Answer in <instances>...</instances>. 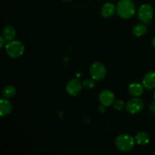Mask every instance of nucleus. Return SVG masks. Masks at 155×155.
<instances>
[{
  "instance_id": "24",
  "label": "nucleus",
  "mask_w": 155,
  "mask_h": 155,
  "mask_svg": "<svg viewBox=\"0 0 155 155\" xmlns=\"http://www.w3.org/2000/svg\"><path fill=\"white\" fill-rule=\"evenodd\" d=\"M154 101H155V90H154Z\"/></svg>"
},
{
  "instance_id": "3",
  "label": "nucleus",
  "mask_w": 155,
  "mask_h": 155,
  "mask_svg": "<svg viewBox=\"0 0 155 155\" xmlns=\"http://www.w3.org/2000/svg\"><path fill=\"white\" fill-rule=\"evenodd\" d=\"M135 138L129 134H121L117 137L115 140V145L117 148L121 151H130L134 148Z\"/></svg>"
},
{
  "instance_id": "1",
  "label": "nucleus",
  "mask_w": 155,
  "mask_h": 155,
  "mask_svg": "<svg viewBox=\"0 0 155 155\" xmlns=\"http://www.w3.org/2000/svg\"><path fill=\"white\" fill-rule=\"evenodd\" d=\"M116 8L117 13L124 19H130L136 13V6L132 0H120Z\"/></svg>"
},
{
  "instance_id": "14",
  "label": "nucleus",
  "mask_w": 155,
  "mask_h": 155,
  "mask_svg": "<svg viewBox=\"0 0 155 155\" xmlns=\"http://www.w3.org/2000/svg\"><path fill=\"white\" fill-rule=\"evenodd\" d=\"M135 140H136V143L139 144V145H145L150 141L149 135L148 133H145V132H140V133L136 134V137H135Z\"/></svg>"
},
{
  "instance_id": "15",
  "label": "nucleus",
  "mask_w": 155,
  "mask_h": 155,
  "mask_svg": "<svg viewBox=\"0 0 155 155\" xmlns=\"http://www.w3.org/2000/svg\"><path fill=\"white\" fill-rule=\"evenodd\" d=\"M16 94V89L13 86H6L2 92V95L4 98H10L14 97Z\"/></svg>"
},
{
  "instance_id": "9",
  "label": "nucleus",
  "mask_w": 155,
  "mask_h": 155,
  "mask_svg": "<svg viewBox=\"0 0 155 155\" xmlns=\"http://www.w3.org/2000/svg\"><path fill=\"white\" fill-rule=\"evenodd\" d=\"M142 85L147 89H155V71L147 73L142 80Z\"/></svg>"
},
{
  "instance_id": "17",
  "label": "nucleus",
  "mask_w": 155,
  "mask_h": 155,
  "mask_svg": "<svg viewBox=\"0 0 155 155\" xmlns=\"http://www.w3.org/2000/svg\"><path fill=\"white\" fill-rule=\"evenodd\" d=\"M82 84H83V87L84 89L89 90V89H92L95 88V80L93 79H86L83 82Z\"/></svg>"
},
{
  "instance_id": "8",
  "label": "nucleus",
  "mask_w": 155,
  "mask_h": 155,
  "mask_svg": "<svg viewBox=\"0 0 155 155\" xmlns=\"http://www.w3.org/2000/svg\"><path fill=\"white\" fill-rule=\"evenodd\" d=\"M99 101L101 104L105 107L110 106L115 101V95L112 91L109 89H104L99 94Z\"/></svg>"
},
{
  "instance_id": "19",
  "label": "nucleus",
  "mask_w": 155,
  "mask_h": 155,
  "mask_svg": "<svg viewBox=\"0 0 155 155\" xmlns=\"http://www.w3.org/2000/svg\"><path fill=\"white\" fill-rule=\"evenodd\" d=\"M5 41H6V39H5L4 36L2 35V36H0V48H3L4 46H5V45H6Z\"/></svg>"
},
{
  "instance_id": "23",
  "label": "nucleus",
  "mask_w": 155,
  "mask_h": 155,
  "mask_svg": "<svg viewBox=\"0 0 155 155\" xmlns=\"http://www.w3.org/2000/svg\"><path fill=\"white\" fill-rule=\"evenodd\" d=\"M62 1H64V2H71V1H72V0H62Z\"/></svg>"
},
{
  "instance_id": "16",
  "label": "nucleus",
  "mask_w": 155,
  "mask_h": 155,
  "mask_svg": "<svg viewBox=\"0 0 155 155\" xmlns=\"http://www.w3.org/2000/svg\"><path fill=\"white\" fill-rule=\"evenodd\" d=\"M147 32V27L144 24H139L135 26L133 29V35H135L137 37L142 36Z\"/></svg>"
},
{
  "instance_id": "13",
  "label": "nucleus",
  "mask_w": 155,
  "mask_h": 155,
  "mask_svg": "<svg viewBox=\"0 0 155 155\" xmlns=\"http://www.w3.org/2000/svg\"><path fill=\"white\" fill-rule=\"evenodd\" d=\"M2 36H4L6 40H14L16 36V30H15V27L10 25L5 27L2 30Z\"/></svg>"
},
{
  "instance_id": "4",
  "label": "nucleus",
  "mask_w": 155,
  "mask_h": 155,
  "mask_svg": "<svg viewBox=\"0 0 155 155\" xmlns=\"http://www.w3.org/2000/svg\"><path fill=\"white\" fill-rule=\"evenodd\" d=\"M90 74L95 81H101L107 75V69L101 62H95L90 67Z\"/></svg>"
},
{
  "instance_id": "20",
  "label": "nucleus",
  "mask_w": 155,
  "mask_h": 155,
  "mask_svg": "<svg viewBox=\"0 0 155 155\" xmlns=\"http://www.w3.org/2000/svg\"><path fill=\"white\" fill-rule=\"evenodd\" d=\"M150 110H151V111L152 112V113L155 114V102L152 103V104H151V106H150Z\"/></svg>"
},
{
  "instance_id": "10",
  "label": "nucleus",
  "mask_w": 155,
  "mask_h": 155,
  "mask_svg": "<svg viewBox=\"0 0 155 155\" xmlns=\"http://www.w3.org/2000/svg\"><path fill=\"white\" fill-rule=\"evenodd\" d=\"M12 110V104L7 98H2L0 100V114L2 117L8 116Z\"/></svg>"
},
{
  "instance_id": "6",
  "label": "nucleus",
  "mask_w": 155,
  "mask_h": 155,
  "mask_svg": "<svg viewBox=\"0 0 155 155\" xmlns=\"http://www.w3.org/2000/svg\"><path fill=\"white\" fill-rule=\"evenodd\" d=\"M144 107V101L139 97H134L127 102L126 105L127 110L131 114H136L142 111Z\"/></svg>"
},
{
  "instance_id": "22",
  "label": "nucleus",
  "mask_w": 155,
  "mask_h": 155,
  "mask_svg": "<svg viewBox=\"0 0 155 155\" xmlns=\"http://www.w3.org/2000/svg\"><path fill=\"white\" fill-rule=\"evenodd\" d=\"M151 44H152L153 47H154V48H155V36H154V38H153L152 42H151Z\"/></svg>"
},
{
  "instance_id": "18",
  "label": "nucleus",
  "mask_w": 155,
  "mask_h": 155,
  "mask_svg": "<svg viewBox=\"0 0 155 155\" xmlns=\"http://www.w3.org/2000/svg\"><path fill=\"white\" fill-rule=\"evenodd\" d=\"M124 106H125L124 101H123V100H118V101H116L114 102V108L117 109V110H120L124 109Z\"/></svg>"
},
{
  "instance_id": "21",
  "label": "nucleus",
  "mask_w": 155,
  "mask_h": 155,
  "mask_svg": "<svg viewBox=\"0 0 155 155\" xmlns=\"http://www.w3.org/2000/svg\"><path fill=\"white\" fill-rule=\"evenodd\" d=\"M106 107H105V106H104V105L101 104V105L99 107V109H100V110H101V112H104V110H105Z\"/></svg>"
},
{
  "instance_id": "2",
  "label": "nucleus",
  "mask_w": 155,
  "mask_h": 155,
  "mask_svg": "<svg viewBox=\"0 0 155 155\" xmlns=\"http://www.w3.org/2000/svg\"><path fill=\"white\" fill-rule=\"evenodd\" d=\"M5 51L12 58H18L23 55L25 51L24 45L19 40H11L6 43Z\"/></svg>"
},
{
  "instance_id": "11",
  "label": "nucleus",
  "mask_w": 155,
  "mask_h": 155,
  "mask_svg": "<svg viewBox=\"0 0 155 155\" xmlns=\"http://www.w3.org/2000/svg\"><path fill=\"white\" fill-rule=\"evenodd\" d=\"M115 11H117V8L113 3L106 2L101 7V14L104 18H108L113 16L114 14L115 13Z\"/></svg>"
},
{
  "instance_id": "5",
  "label": "nucleus",
  "mask_w": 155,
  "mask_h": 155,
  "mask_svg": "<svg viewBox=\"0 0 155 155\" xmlns=\"http://www.w3.org/2000/svg\"><path fill=\"white\" fill-rule=\"evenodd\" d=\"M154 9L150 4H143L140 6L138 12V18L142 23H148L153 18Z\"/></svg>"
},
{
  "instance_id": "12",
  "label": "nucleus",
  "mask_w": 155,
  "mask_h": 155,
  "mask_svg": "<svg viewBox=\"0 0 155 155\" xmlns=\"http://www.w3.org/2000/svg\"><path fill=\"white\" fill-rule=\"evenodd\" d=\"M144 92L143 86L138 83H133L129 86L128 92L131 96L139 97Z\"/></svg>"
},
{
  "instance_id": "7",
  "label": "nucleus",
  "mask_w": 155,
  "mask_h": 155,
  "mask_svg": "<svg viewBox=\"0 0 155 155\" xmlns=\"http://www.w3.org/2000/svg\"><path fill=\"white\" fill-rule=\"evenodd\" d=\"M83 84L77 79H72L66 86L67 92L71 96H77L81 92Z\"/></svg>"
}]
</instances>
